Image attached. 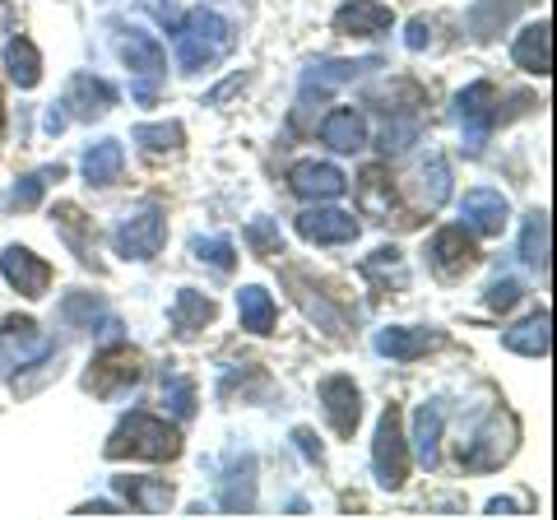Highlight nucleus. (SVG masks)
<instances>
[{
	"label": "nucleus",
	"mask_w": 557,
	"mask_h": 520,
	"mask_svg": "<svg viewBox=\"0 0 557 520\" xmlns=\"http://www.w3.org/2000/svg\"><path fill=\"white\" fill-rule=\"evenodd\" d=\"M121 456H135V460H177L182 456V432L168 428L163 419L153 413H131L126 423L112 432L108 442V460H121Z\"/></svg>",
	"instance_id": "f257e3e1"
},
{
	"label": "nucleus",
	"mask_w": 557,
	"mask_h": 520,
	"mask_svg": "<svg viewBox=\"0 0 557 520\" xmlns=\"http://www.w3.org/2000/svg\"><path fill=\"white\" fill-rule=\"evenodd\" d=\"M228 47H233V24L223 20V14H214V10L186 14L182 28H177L182 71H205V65H214L219 57H228Z\"/></svg>",
	"instance_id": "f03ea898"
},
{
	"label": "nucleus",
	"mask_w": 557,
	"mask_h": 520,
	"mask_svg": "<svg viewBox=\"0 0 557 520\" xmlns=\"http://www.w3.org/2000/svg\"><path fill=\"white\" fill-rule=\"evenodd\" d=\"M372 470L381 488H405L409 479V446H405V423H399V409L391 405L376 423V442H372Z\"/></svg>",
	"instance_id": "7ed1b4c3"
},
{
	"label": "nucleus",
	"mask_w": 557,
	"mask_h": 520,
	"mask_svg": "<svg viewBox=\"0 0 557 520\" xmlns=\"http://www.w3.org/2000/svg\"><path fill=\"white\" fill-rule=\"evenodd\" d=\"M516 437H520L516 419L507 409H497V413H487V423L474 432V442L460 446V460L469 465V470H497L502 460H511Z\"/></svg>",
	"instance_id": "20e7f679"
},
{
	"label": "nucleus",
	"mask_w": 557,
	"mask_h": 520,
	"mask_svg": "<svg viewBox=\"0 0 557 520\" xmlns=\"http://www.w3.org/2000/svg\"><path fill=\"white\" fill-rule=\"evenodd\" d=\"M116 256H126V260H153L163 251V242H168V223H163V210L159 205H145L139 214H131L126 223L116 228Z\"/></svg>",
	"instance_id": "39448f33"
},
{
	"label": "nucleus",
	"mask_w": 557,
	"mask_h": 520,
	"mask_svg": "<svg viewBox=\"0 0 557 520\" xmlns=\"http://www.w3.org/2000/svg\"><path fill=\"white\" fill-rule=\"evenodd\" d=\"M456 108H460V126H465V149L469 153H479L483 140H487V131L497 126V89L493 84H469V89L456 98Z\"/></svg>",
	"instance_id": "423d86ee"
},
{
	"label": "nucleus",
	"mask_w": 557,
	"mask_h": 520,
	"mask_svg": "<svg viewBox=\"0 0 557 520\" xmlns=\"http://www.w3.org/2000/svg\"><path fill=\"white\" fill-rule=\"evenodd\" d=\"M47 354H51V339L38 335V325L28 317L0 321V362H5V368H33V362H42Z\"/></svg>",
	"instance_id": "0eeeda50"
},
{
	"label": "nucleus",
	"mask_w": 557,
	"mask_h": 520,
	"mask_svg": "<svg viewBox=\"0 0 557 520\" xmlns=\"http://www.w3.org/2000/svg\"><path fill=\"white\" fill-rule=\"evenodd\" d=\"M428 260L442 280H465V274L479 265V251H474V242L465 237V228H442L437 237H432Z\"/></svg>",
	"instance_id": "6e6552de"
},
{
	"label": "nucleus",
	"mask_w": 557,
	"mask_h": 520,
	"mask_svg": "<svg viewBox=\"0 0 557 520\" xmlns=\"http://www.w3.org/2000/svg\"><path fill=\"white\" fill-rule=\"evenodd\" d=\"M139 354L135 349H108L102 354L94 368H89V376H84V391H94V395H116L121 386H135L139 381Z\"/></svg>",
	"instance_id": "1a4fd4ad"
},
{
	"label": "nucleus",
	"mask_w": 557,
	"mask_h": 520,
	"mask_svg": "<svg viewBox=\"0 0 557 520\" xmlns=\"http://www.w3.org/2000/svg\"><path fill=\"white\" fill-rule=\"evenodd\" d=\"M321 405L330 413V428L339 432V437H354L358 432V419H362V400H358V386L348 376H330L321 381Z\"/></svg>",
	"instance_id": "9d476101"
},
{
	"label": "nucleus",
	"mask_w": 557,
	"mask_h": 520,
	"mask_svg": "<svg viewBox=\"0 0 557 520\" xmlns=\"http://www.w3.org/2000/svg\"><path fill=\"white\" fill-rule=\"evenodd\" d=\"M0 274H5L24 298H42L47 284H51V265L33 256L28 247H5V256H0Z\"/></svg>",
	"instance_id": "9b49d317"
},
{
	"label": "nucleus",
	"mask_w": 557,
	"mask_h": 520,
	"mask_svg": "<svg viewBox=\"0 0 557 520\" xmlns=\"http://www.w3.org/2000/svg\"><path fill=\"white\" fill-rule=\"evenodd\" d=\"M288 186L298 190L302 200H335L348 190V177L335 163H298L288 172Z\"/></svg>",
	"instance_id": "f8f14e48"
},
{
	"label": "nucleus",
	"mask_w": 557,
	"mask_h": 520,
	"mask_svg": "<svg viewBox=\"0 0 557 520\" xmlns=\"http://www.w3.org/2000/svg\"><path fill=\"white\" fill-rule=\"evenodd\" d=\"M298 233L307 242H317V247H339V242L358 237V219L344 210H307L298 214Z\"/></svg>",
	"instance_id": "ddd939ff"
},
{
	"label": "nucleus",
	"mask_w": 557,
	"mask_h": 520,
	"mask_svg": "<svg viewBox=\"0 0 557 520\" xmlns=\"http://www.w3.org/2000/svg\"><path fill=\"white\" fill-rule=\"evenodd\" d=\"M460 214H465V228H474L479 237H497L502 233V223H507V196L502 190H469L465 205H460Z\"/></svg>",
	"instance_id": "4468645a"
},
{
	"label": "nucleus",
	"mask_w": 557,
	"mask_h": 520,
	"mask_svg": "<svg viewBox=\"0 0 557 520\" xmlns=\"http://www.w3.org/2000/svg\"><path fill=\"white\" fill-rule=\"evenodd\" d=\"M511 57L520 71H530V75H548L553 71V28L539 20L530 28H520L516 33V47H511Z\"/></svg>",
	"instance_id": "2eb2a0df"
},
{
	"label": "nucleus",
	"mask_w": 557,
	"mask_h": 520,
	"mask_svg": "<svg viewBox=\"0 0 557 520\" xmlns=\"http://www.w3.org/2000/svg\"><path fill=\"white\" fill-rule=\"evenodd\" d=\"M362 71H381V61L376 57H368V61H317L311 71L302 75V98H311V94H330V89H339V84H348V79H358Z\"/></svg>",
	"instance_id": "dca6fc26"
},
{
	"label": "nucleus",
	"mask_w": 557,
	"mask_h": 520,
	"mask_svg": "<svg viewBox=\"0 0 557 520\" xmlns=\"http://www.w3.org/2000/svg\"><path fill=\"white\" fill-rule=\"evenodd\" d=\"M395 20L386 5H372V0H348V5L335 10V28L339 33H354V38H376V33H386Z\"/></svg>",
	"instance_id": "f3484780"
},
{
	"label": "nucleus",
	"mask_w": 557,
	"mask_h": 520,
	"mask_svg": "<svg viewBox=\"0 0 557 520\" xmlns=\"http://www.w3.org/2000/svg\"><path fill=\"white\" fill-rule=\"evenodd\" d=\"M321 140L339 153H354V149L368 145V126H362V116L354 108H335L321 121Z\"/></svg>",
	"instance_id": "a211bd4d"
},
{
	"label": "nucleus",
	"mask_w": 557,
	"mask_h": 520,
	"mask_svg": "<svg viewBox=\"0 0 557 520\" xmlns=\"http://www.w3.org/2000/svg\"><path fill=\"white\" fill-rule=\"evenodd\" d=\"M548 325H553V317L548 311H534V317H525L520 325H511L507 335H502V344H507L511 354H525V358H544L548 354Z\"/></svg>",
	"instance_id": "6ab92c4d"
},
{
	"label": "nucleus",
	"mask_w": 557,
	"mask_h": 520,
	"mask_svg": "<svg viewBox=\"0 0 557 520\" xmlns=\"http://www.w3.org/2000/svg\"><path fill=\"white\" fill-rule=\"evenodd\" d=\"M219 507L223 511H251L256 507V460L251 456H242L228 479H223V488H219Z\"/></svg>",
	"instance_id": "aec40b11"
},
{
	"label": "nucleus",
	"mask_w": 557,
	"mask_h": 520,
	"mask_svg": "<svg viewBox=\"0 0 557 520\" xmlns=\"http://www.w3.org/2000/svg\"><path fill=\"white\" fill-rule=\"evenodd\" d=\"M442 419H446V413H442L437 400L413 413V450H418V460H423L428 470L442 460Z\"/></svg>",
	"instance_id": "412c9836"
},
{
	"label": "nucleus",
	"mask_w": 557,
	"mask_h": 520,
	"mask_svg": "<svg viewBox=\"0 0 557 520\" xmlns=\"http://www.w3.org/2000/svg\"><path fill=\"white\" fill-rule=\"evenodd\" d=\"M437 344H442V335H432V331H399V325H391V331L376 335V349L386 358H399V362L423 358L428 349H437Z\"/></svg>",
	"instance_id": "4be33fe9"
},
{
	"label": "nucleus",
	"mask_w": 557,
	"mask_h": 520,
	"mask_svg": "<svg viewBox=\"0 0 557 520\" xmlns=\"http://www.w3.org/2000/svg\"><path fill=\"white\" fill-rule=\"evenodd\" d=\"M116 102V89L112 84H102L94 75H79L75 84H70L65 94V108H75V116H102Z\"/></svg>",
	"instance_id": "5701e85b"
},
{
	"label": "nucleus",
	"mask_w": 557,
	"mask_h": 520,
	"mask_svg": "<svg viewBox=\"0 0 557 520\" xmlns=\"http://www.w3.org/2000/svg\"><path fill=\"white\" fill-rule=\"evenodd\" d=\"M205 321H214V302H209L205 293H196V288H182L177 302H172V331L190 339L196 331H205Z\"/></svg>",
	"instance_id": "b1692460"
},
{
	"label": "nucleus",
	"mask_w": 557,
	"mask_h": 520,
	"mask_svg": "<svg viewBox=\"0 0 557 520\" xmlns=\"http://www.w3.org/2000/svg\"><path fill=\"white\" fill-rule=\"evenodd\" d=\"M121 61H126L135 75H145V79H159V75H163V65H168L163 47L153 42L149 33H131V38L121 42Z\"/></svg>",
	"instance_id": "393cba45"
},
{
	"label": "nucleus",
	"mask_w": 557,
	"mask_h": 520,
	"mask_svg": "<svg viewBox=\"0 0 557 520\" xmlns=\"http://www.w3.org/2000/svg\"><path fill=\"white\" fill-rule=\"evenodd\" d=\"M237 317H242V331L251 335H270L274 331V298L265 288H242L237 293Z\"/></svg>",
	"instance_id": "a878e982"
},
{
	"label": "nucleus",
	"mask_w": 557,
	"mask_h": 520,
	"mask_svg": "<svg viewBox=\"0 0 557 520\" xmlns=\"http://www.w3.org/2000/svg\"><path fill=\"white\" fill-rule=\"evenodd\" d=\"M116 493L139 507L145 516H159L172 507V483H149V479H116Z\"/></svg>",
	"instance_id": "bb28decb"
},
{
	"label": "nucleus",
	"mask_w": 557,
	"mask_h": 520,
	"mask_svg": "<svg viewBox=\"0 0 557 520\" xmlns=\"http://www.w3.org/2000/svg\"><path fill=\"white\" fill-rule=\"evenodd\" d=\"M5 71H10V79L20 84V89H33V84L42 79V57H38V47H33L28 38H10V42H5Z\"/></svg>",
	"instance_id": "cd10ccee"
},
{
	"label": "nucleus",
	"mask_w": 557,
	"mask_h": 520,
	"mask_svg": "<svg viewBox=\"0 0 557 520\" xmlns=\"http://www.w3.org/2000/svg\"><path fill=\"white\" fill-rule=\"evenodd\" d=\"M121 163H126V153H121L116 140H98L89 153H84V177L94 186H112L121 177Z\"/></svg>",
	"instance_id": "c85d7f7f"
},
{
	"label": "nucleus",
	"mask_w": 557,
	"mask_h": 520,
	"mask_svg": "<svg viewBox=\"0 0 557 520\" xmlns=\"http://www.w3.org/2000/svg\"><path fill=\"white\" fill-rule=\"evenodd\" d=\"M520 256H525V265H534L539 274L548 270V214H530L525 219V233H520Z\"/></svg>",
	"instance_id": "c756f323"
},
{
	"label": "nucleus",
	"mask_w": 557,
	"mask_h": 520,
	"mask_svg": "<svg viewBox=\"0 0 557 520\" xmlns=\"http://www.w3.org/2000/svg\"><path fill=\"white\" fill-rule=\"evenodd\" d=\"M358 200H362V210H368V214H391L395 190H391V182H386V172H381V168H368V172H362Z\"/></svg>",
	"instance_id": "7c9ffc66"
},
{
	"label": "nucleus",
	"mask_w": 557,
	"mask_h": 520,
	"mask_svg": "<svg viewBox=\"0 0 557 520\" xmlns=\"http://www.w3.org/2000/svg\"><path fill=\"white\" fill-rule=\"evenodd\" d=\"M57 223H61L65 242L75 247V256L84 260V265H94V247H89V237H84V214L75 210V205H57Z\"/></svg>",
	"instance_id": "2f4dec72"
},
{
	"label": "nucleus",
	"mask_w": 557,
	"mask_h": 520,
	"mask_svg": "<svg viewBox=\"0 0 557 520\" xmlns=\"http://www.w3.org/2000/svg\"><path fill=\"white\" fill-rule=\"evenodd\" d=\"M450 196V168L442 153H432L428 168H423V200H428V210H437V205H446Z\"/></svg>",
	"instance_id": "473e14b6"
},
{
	"label": "nucleus",
	"mask_w": 557,
	"mask_h": 520,
	"mask_svg": "<svg viewBox=\"0 0 557 520\" xmlns=\"http://www.w3.org/2000/svg\"><path fill=\"white\" fill-rule=\"evenodd\" d=\"M61 163L57 168H42V172H33V177H24L20 186H14V210H38V200H42V186L51 182V177H57L61 182Z\"/></svg>",
	"instance_id": "72a5a7b5"
},
{
	"label": "nucleus",
	"mask_w": 557,
	"mask_h": 520,
	"mask_svg": "<svg viewBox=\"0 0 557 520\" xmlns=\"http://www.w3.org/2000/svg\"><path fill=\"white\" fill-rule=\"evenodd\" d=\"M61 317L70 325H84V331H94V321L102 317V302L94 298V293H70V298L61 302Z\"/></svg>",
	"instance_id": "f704fd0d"
},
{
	"label": "nucleus",
	"mask_w": 557,
	"mask_h": 520,
	"mask_svg": "<svg viewBox=\"0 0 557 520\" xmlns=\"http://www.w3.org/2000/svg\"><path fill=\"white\" fill-rule=\"evenodd\" d=\"M135 145H145L153 153L177 149L182 145V126H177V121H168V126H135Z\"/></svg>",
	"instance_id": "c9c22d12"
},
{
	"label": "nucleus",
	"mask_w": 557,
	"mask_h": 520,
	"mask_svg": "<svg viewBox=\"0 0 557 520\" xmlns=\"http://www.w3.org/2000/svg\"><path fill=\"white\" fill-rule=\"evenodd\" d=\"M190 251H196L200 260H209V265H214L219 274H228L233 270V260H237V251H233V242H223V237H196V247H190Z\"/></svg>",
	"instance_id": "e433bc0d"
},
{
	"label": "nucleus",
	"mask_w": 557,
	"mask_h": 520,
	"mask_svg": "<svg viewBox=\"0 0 557 520\" xmlns=\"http://www.w3.org/2000/svg\"><path fill=\"white\" fill-rule=\"evenodd\" d=\"M418 135H423V126H418L413 116H405V121H391V126L381 131V149H386V153H405V149L418 140Z\"/></svg>",
	"instance_id": "4c0bfd02"
},
{
	"label": "nucleus",
	"mask_w": 557,
	"mask_h": 520,
	"mask_svg": "<svg viewBox=\"0 0 557 520\" xmlns=\"http://www.w3.org/2000/svg\"><path fill=\"white\" fill-rule=\"evenodd\" d=\"M247 242L256 247V256H278V251H284V237H278V228H274L270 219H251Z\"/></svg>",
	"instance_id": "58836bf2"
},
{
	"label": "nucleus",
	"mask_w": 557,
	"mask_h": 520,
	"mask_svg": "<svg viewBox=\"0 0 557 520\" xmlns=\"http://www.w3.org/2000/svg\"><path fill=\"white\" fill-rule=\"evenodd\" d=\"M368 274H386V280H395V288H405V284H409L405 260H399V251H395V247H381V251L368 260Z\"/></svg>",
	"instance_id": "ea45409f"
},
{
	"label": "nucleus",
	"mask_w": 557,
	"mask_h": 520,
	"mask_svg": "<svg viewBox=\"0 0 557 520\" xmlns=\"http://www.w3.org/2000/svg\"><path fill=\"white\" fill-rule=\"evenodd\" d=\"M163 395L172 400V409H177L182 419H190V413H196V386H190V381H172V386H163Z\"/></svg>",
	"instance_id": "a19ab883"
},
{
	"label": "nucleus",
	"mask_w": 557,
	"mask_h": 520,
	"mask_svg": "<svg viewBox=\"0 0 557 520\" xmlns=\"http://www.w3.org/2000/svg\"><path fill=\"white\" fill-rule=\"evenodd\" d=\"M520 302V284L516 280H497L493 288H487V307L493 311H511Z\"/></svg>",
	"instance_id": "79ce46f5"
},
{
	"label": "nucleus",
	"mask_w": 557,
	"mask_h": 520,
	"mask_svg": "<svg viewBox=\"0 0 557 520\" xmlns=\"http://www.w3.org/2000/svg\"><path fill=\"white\" fill-rule=\"evenodd\" d=\"M293 442H298V450H302L307 460L321 465V442H317V432H311V428H293Z\"/></svg>",
	"instance_id": "37998d69"
},
{
	"label": "nucleus",
	"mask_w": 557,
	"mask_h": 520,
	"mask_svg": "<svg viewBox=\"0 0 557 520\" xmlns=\"http://www.w3.org/2000/svg\"><path fill=\"white\" fill-rule=\"evenodd\" d=\"M428 38H432V33H428V20H413V24H409V33H405V42H409L413 51H423V47H428Z\"/></svg>",
	"instance_id": "c03bdc74"
},
{
	"label": "nucleus",
	"mask_w": 557,
	"mask_h": 520,
	"mask_svg": "<svg viewBox=\"0 0 557 520\" xmlns=\"http://www.w3.org/2000/svg\"><path fill=\"white\" fill-rule=\"evenodd\" d=\"M487 511H493V516H511V511H516V502H502V497H497Z\"/></svg>",
	"instance_id": "a18cd8bd"
},
{
	"label": "nucleus",
	"mask_w": 557,
	"mask_h": 520,
	"mask_svg": "<svg viewBox=\"0 0 557 520\" xmlns=\"http://www.w3.org/2000/svg\"><path fill=\"white\" fill-rule=\"evenodd\" d=\"M5 14H10V0H0V20H5Z\"/></svg>",
	"instance_id": "49530a36"
},
{
	"label": "nucleus",
	"mask_w": 557,
	"mask_h": 520,
	"mask_svg": "<svg viewBox=\"0 0 557 520\" xmlns=\"http://www.w3.org/2000/svg\"><path fill=\"white\" fill-rule=\"evenodd\" d=\"M0 126H5V108H0Z\"/></svg>",
	"instance_id": "de8ad7c7"
}]
</instances>
